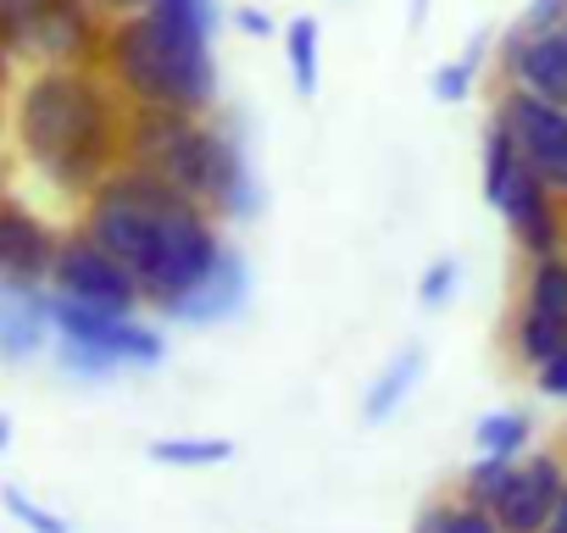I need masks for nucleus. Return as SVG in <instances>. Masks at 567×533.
I'll list each match as a JSON object with an SVG mask.
<instances>
[{"label":"nucleus","mask_w":567,"mask_h":533,"mask_svg":"<svg viewBox=\"0 0 567 533\" xmlns=\"http://www.w3.org/2000/svg\"><path fill=\"white\" fill-rule=\"evenodd\" d=\"M79 228L128 266L151 312H167L228 255L223 222L200 200H189L184 189L134 161H117L90 189Z\"/></svg>","instance_id":"obj_1"},{"label":"nucleus","mask_w":567,"mask_h":533,"mask_svg":"<svg viewBox=\"0 0 567 533\" xmlns=\"http://www.w3.org/2000/svg\"><path fill=\"white\" fill-rule=\"evenodd\" d=\"M123 128L128 101L106 67H34L12 106V139L23 161L79 206L123 161Z\"/></svg>","instance_id":"obj_2"},{"label":"nucleus","mask_w":567,"mask_h":533,"mask_svg":"<svg viewBox=\"0 0 567 533\" xmlns=\"http://www.w3.org/2000/svg\"><path fill=\"white\" fill-rule=\"evenodd\" d=\"M123 161L167 178L189 200H200L217 222H250L261 211V184L250 173L239 123L217 112L178 106H128Z\"/></svg>","instance_id":"obj_3"},{"label":"nucleus","mask_w":567,"mask_h":533,"mask_svg":"<svg viewBox=\"0 0 567 533\" xmlns=\"http://www.w3.org/2000/svg\"><path fill=\"white\" fill-rule=\"evenodd\" d=\"M101 67L123 90L128 106H178V112H212L217 106L212 29L184 23L173 12L134 7V12L112 18Z\"/></svg>","instance_id":"obj_4"},{"label":"nucleus","mask_w":567,"mask_h":533,"mask_svg":"<svg viewBox=\"0 0 567 533\" xmlns=\"http://www.w3.org/2000/svg\"><path fill=\"white\" fill-rule=\"evenodd\" d=\"M51 328H56V339H84V345L106 351L123 373H156L167 362V334L156 323H145L140 312H112V306L73 301V295L51 290Z\"/></svg>","instance_id":"obj_5"},{"label":"nucleus","mask_w":567,"mask_h":533,"mask_svg":"<svg viewBox=\"0 0 567 533\" xmlns=\"http://www.w3.org/2000/svg\"><path fill=\"white\" fill-rule=\"evenodd\" d=\"M495 117L512 128V139H517L523 161L534 167V178L567 200V106L545 101V95H528L517 84H501Z\"/></svg>","instance_id":"obj_6"},{"label":"nucleus","mask_w":567,"mask_h":533,"mask_svg":"<svg viewBox=\"0 0 567 533\" xmlns=\"http://www.w3.org/2000/svg\"><path fill=\"white\" fill-rule=\"evenodd\" d=\"M51 290L73 295V301H95V306H112V312H145V295L134 284L128 266L101 244L90 239L84 228H68L62 244H56V266H51Z\"/></svg>","instance_id":"obj_7"},{"label":"nucleus","mask_w":567,"mask_h":533,"mask_svg":"<svg viewBox=\"0 0 567 533\" xmlns=\"http://www.w3.org/2000/svg\"><path fill=\"white\" fill-rule=\"evenodd\" d=\"M495 211L506 217V233H512V244H517L523 261H539V255H561L567 250V200L556 189H545L534 178V167H523L512 178V189L501 195Z\"/></svg>","instance_id":"obj_8"},{"label":"nucleus","mask_w":567,"mask_h":533,"mask_svg":"<svg viewBox=\"0 0 567 533\" xmlns=\"http://www.w3.org/2000/svg\"><path fill=\"white\" fill-rule=\"evenodd\" d=\"M561 472H567V456H556V450L517 456L501 500L489 505L495 522H501V533H545L550 505H556V489H561Z\"/></svg>","instance_id":"obj_9"},{"label":"nucleus","mask_w":567,"mask_h":533,"mask_svg":"<svg viewBox=\"0 0 567 533\" xmlns=\"http://www.w3.org/2000/svg\"><path fill=\"white\" fill-rule=\"evenodd\" d=\"M495 62H501V84H517L528 95L567 106V34L561 29L528 34L523 23H512L506 40L495 45Z\"/></svg>","instance_id":"obj_10"},{"label":"nucleus","mask_w":567,"mask_h":533,"mask_svg":"<svg viewBox=\"0 0 567 533\" xmlns=\"http://www.w3.org/2000/svg\"><path fill=\"white\" fill-rule=\"evenodd\" d=\"M62 233L23 200H0V284H51Z\"/></svg>","instance_id":"obj_11"},{"label":"nucleus","mask_w":567,"mask_h":533,"mask_svg":"<svg viewBox=\"0 0 567 533\" xmlns=\"http://www.w3.org/2000/svg\"><path fill=\"white\" fill-rule=\"evenodd\" d=\"M51 339V284H0V362L23 367L45 356Z\"/></svg>","instance_id":"obj_12"},{"label":"nucleus","mask_w":567,"mask_h":533,"mask_svg":"<svg viewBox=\"0 0 567 533\" xmlns=\"http://www.w3.org/2000/svg\"><path fill=\"white\" fill-rule=\"evenodd\" d=\"M245 295H250V266H245V255L228 244V255L212 266V273H206L189 295H178L162 317H167V323H184V328H217V323H228V317L245 306Z\"/></svg>","instance_id":"obj_13"},{"label":"nucleus","mask_w":567,"mask_h":533,"mask_svg":"<svg viewBox=\"0 0 567 533\" xmlns=\"http://www.w3.org/2000/svg\"><path fill=\"white\" fill-rule=\"evenodd\" d=\"M417 378H423V345H401L384 367H379V378L368 384V400H362V422L368 428H379V422H390L401 406H406V395L417 389Z\"/></svg>","instance_id":"obj_14"},{"label":"nucleus","mask_w":567,"mask_h":533,"mask_svg":"<svg viewBox=\"0 0 567 533\" xmlns=\"http://www.w3.org/2000/svg\"><path fill=\"white\" fill-rule=\"evenodd\" d=\"M506 351H512V362L517 367H539V362H550V356H561L567 351V323H556V317H539V312H528V306H517L512 312V323H506Z\"/></svg>","instance_id":"obj_15"},{"label":"nucleus","mask_w":567,"mask_h":533,"mask_svg":"<svg viewBox=\"0 0 567 533\" xmlns=\"http://www.w3.org/2000/svg\"><path fill=\"white\" fill-rule=\"evenodd\" d=\"M523 167H528V161H523L512 128L489 112V123H484V145H478V184H484V200L501 206V195L512 189V178H517Z\"/></svg>","instance_id":"obj_16"},{"label":"nucleus","mask_w":567,"mask_h":533,"mask_svg":"<svg viewBox=\"0 0 567 533\" xmlns=\"http://www.w3.org/2000/svg\"><path fill=\"white\" fill-rule=\"evenodd\" d=\"M517 306H528V312H539V317L567 323V250H561V255H539V261H528Z\"/></svg>","instance_id":"obj_17"},{"label":"nucleus","mask_w":567,"mask_h":533,"mask_svg":"<svg viewBox=\"0 0 567 533\" xmlns=\"http://www.w3.org/2000/svg\"><path fill=\"white\" fill-rule=\"evenodd\" d=\"M284 62H290V79L301 95H318V79H323V29L318 18H290L284 23Z\"/></svg>","instance_id":"obj_18"},{"label":"nucleus","mask_w":567,"mask_h":533,"mask_svg":"<svg viewBox=\"0 0 567 533\" xmlns=\"http://www.w3.org/2000/svg\"><path fill=\"white\" fill-rule=\"evenodd\" d=\"M528 445H534V417L528 411H484L478 428H473V450L478 456L517 461V456H528Z\"/></svg>","instance_id":"obj_19"},{"label":"nucleus","mask_w":567,"mask_h":533,"mask_svg":"<svg viewBox=\"0 0 567 533\" xmlns=\"http://www.w3.org/2000/svg\"><path fill=\"white\" fill-rule=\"evenodd\" d=\"M145 456H151L156 467H189V472H200V467H223V461L234 456V439H217V433H178V439L145 445Z\"/></svg>","instance_id":"obj_20"},{"label":"nucleus","mask_w":567,"mask_h":533,"mask_svg":"<svg viewBox=\"0 0 567 533\" xmlns=\"http://www.w3.org/2000/svg\"><path fill=\"white\" fill-rule=\"evenodd\" d=\"M412 533H501V522H495V511H484V505L456 494V500H429L417 511Z\"/></svg>","instance_id":"obj_21"},{"label":"nucleus","mask_w":567,"mask_h":533,"mask_svg":"<svg viewBox=\"0 0 567 533\" xmlns=\"http://www.w3.org/2000/svg\"><path fill=\"white\" fill-rule=\"evenodd\" d=\"M484 56H489V40H484V34H473L462 56H451V62H440V67H434L429 90H434L445 106H462V101L478 90V67H484Z\"/></svg>","instance_id":"obj_22"},{"label":"nucleus","mask_w":567,"mask_h":533,"mask_svg":"<svg viewBox=\"0 0 567 533\" xmlns=\"http://www.w3.org/2000/svg\"><path fill=\"white\" fill-rule=\"evenodd\" d=\"M56 367H62V378H73V384H106V378L123 373L106 351H95V345H84V339H56Z\"/></svg>","instance_id":"obj_23"},{"label":"nucleus","mask_w":567,"mask_h":533,"mask_svg":"<svg viewBox=\"0 0 567 533\" xmlns=\"http://www.w3.org/2000/svg\"><path fill=\"white\" fill-rule=\"evenodd\" d=\"M512 467H517V461H501V456H473V467L462 472V483H456V494L489 511V505L501 500V489H506V478H512Z\"/></svg>","instance_id":"obj_24"},{"label":"nucleus","mask_w":567,"mask_h":533,"mask_svg":"<svg viewBox=\"0 0 567 533\" xmlns=\"http://www.w3.org/2000/svg\"><path fill=\"white\" fill-rule=\"evenodd\" d=\"M456 284H462V261H456V255L429 261L423 279H417V306H423V312H440V306L456 295Z\"/></svg>","instance_id":"obj_25"},{"label":"nucleus","mask_w":567,"mask_h":533,"mask_svg":"<svg viewBox=\"0 0 567 533\" xmlns=\"http://www.w3.org/2000/svg\"><path fill=\"white\" fill-rule=\"evenodd\" d=\"M0 505H7L29 533H68V516H56V511H45L40 500H29L18 483H7V489H0Z\"/></svg>","instance_id":"obj_26"},{"label":"nucleus","mask_w":567,"mask_h":533,"mask_svg":"<svg viewBox=\"0 0 567 533\" xmlns=\"http://www.w3.org/2000/svg\"><path fill=\"white\" fill-rule=\"evenodd\" d=\"M140 7H156V12H173L184 23H200L217 34V0H140Z\"/></svg>","instance_id":"obj_27"},{"label":"nucleus","mask_w":567,"mask_h":533,"mask_svg":"<svg viewBox=\"0 0 567 533\" xmlns=\"http://www.w3.org/2000/svg\"><path fill=\"white\" fill-rule=\"evenodd\" d=\"M534 389H539L545 400H556V406H567V351L534 367Z\"/></svg>","instance_id":"obj_28"},{"label":"nucleus","mask_w":567,"mask_h":533,"mask_svg":"<svg viewBox=\"0 0 567 533\" xmlns=\"http://www.w3.org/2000/svg\"><path fill=\"white\" fill-rule=\"evenodd\" d=\"M561 18H567V0H528L517 23L528 34H545V29H561Z\"/></svg>","instance_id":"obj_29"},{"label":"nucleus","mask_w":567,"mask_h":533,"mask_svg":"<svg viewBox=\"0 0 567 533\" xmlns=\"http://www.w3.org/2000/svg\"><path fill=\"white\" fill-rule=\"evenodd\" d=\"M234 23H239V34H250V40H267V34L278 29L261 7H239V12H234Z\"/></svg>","instance_id":"obj_30"},{"label":"nucleus","mask_w":567,"mask_h":533,"mask_svg":"<svg viewBox=\"0 0 567 533\" xmlns=\"http://www.w3.org/2000/svg\"><path fill=\"white\" fill-rule=\"evenodd\" d=\"M545 533H567V472H561V489H556V505H550Z\"/></svg>","instance_id":"obj_31"},{"label":"nucleus","mask_w":567,"mask_h":533,"mask_svg":"<svg viewBox=\"0 0 567 533\" xmlns=\"http://www.w3.org/2000/svg\"><path fill=\"white\" fill-rule=\"evenodd\" d=\"M423 23H429V0H412V7H406V29L417 34Z\"/></svg>","instance_id":"obj_32"},{"label":"nucleus","mask_w":567,"mask_h":533,"mask_svg":"<svg viewBox=\"0 0 567 533\" xmlns=\"http://www.w3.org/2000/svg\"><path fill=\"white\" fill-rule=\"evenodd\" d=\"M95 7H101L106 18H123V12H134V7H140V0H95Z\"/></svg>","instance_id":"obj_33"},{"label":"nucleus","mask_w":567,"mask_h":533,"mask_svg":"<svg viewBox=\"0 0 567 533\" xmlns=\"http://www.w3.org/2000/svg\"><path fill=\"white\" fill-rule=\"evenodd\" d=\"M7 445H12V417L0 411V450H7Z\"/></svg>","instance_id":"obj_34"},{"label":"nucleus","mask_w":567,"mask_h":533,"mask_svg":"<svg viewBox=\"0 0 567 533\" xmlns=\"http://www.w3.org/2000/svg\"><path fill=\"white\" fill-rule=\"evenodd\" d=\"M7 7H12V0H0V12H7Z\"/></svg>","instance_id":"obj_35"},{"label":"nucleus","mask_w":567,"mask_h":533,"mask_svg":"<svg viewBox=\"0 0 567 533\" xmlns=\"http://www.w3.org/2000/svg\"><path fill=\"white\" fill-rule=\"evenodd\" d=\"M561 34H567V18H561Z\"/></svg>","instance_id":"obj_36"}]
</instances>
